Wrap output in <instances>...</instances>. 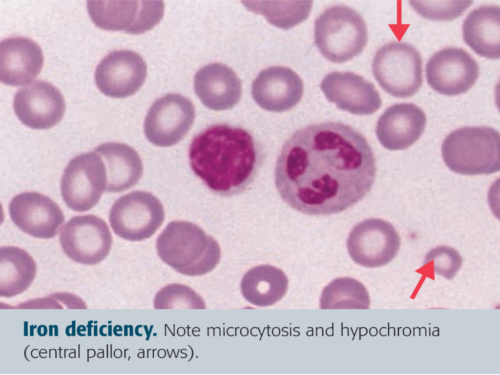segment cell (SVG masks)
I'll list each match as a JSON object with an SVG mask.
<instances>
[{
  "mask_svg": "<svg viewBox=\"0 0 500 375\" xmlns=\"http://www.w3.org/2000/svg\"><path fill=\"white\" fill-rule=\"evenodd\" d=\"M376 173L367 139L348 125H306L285 142L277 160L275 184L282 200L308 215L344 211L368 193Z\"/></svg>",
  "mask_w": 500,
  "mask_h": 375,
  "instance_id": "cell-1",
  "label": "cell"
},
{
  "mask_svg": "<svg viewBox=\"0 0 500 375\" xmlns=\"http://www.w3.org/2000/svg\"><path fill=\"white\" fill-rule=\"evenodd\" d=\"M188 158L195 174L211 191L223 196L244 191L262 160L260 147L251 133L226 124L209 125L196 135Z\"/></svg>",
  "mask_w": 500,
  "mask_h": 375,
  "instance_id": "cell-2",
  "label": "cell"
},
{
  "mask_svg": "<svg viewBox=\"0 0 500 375\" xmlns=\"http://www.w3.org/2000/svg\"><path fill=\"white\" fill-rule=\"evenodd\" d=\"M160 258L177 272L199 276L213 270L221 258L217 241L190 222H170L156 240Z\"/></svg>",
  "mask_w": 500,
  "mask_h": 375,
  "instance_id": "cell-3",
  "label": "cell"
},
{
  "mask_svg": "<svg viewBox=\"0 0 500 375\" xmlns=\"http://www.w3.org/2000/svg\"><path fill=\"white\" fill-rule=\"evenodd\" d=\"M500 135L489 126H464L450 133L441 147L443 160L455 173L488 175L500 169Z\"/></svg>",
  "mask_w": 500,
  "mask_h": 375,
  "instance_id": "cell-4",
  "label": "cell"
},
{
  "mask_svg": "<svg viewBox=\"0 0 500 375\" xmlns=\"http://www.w3.org/2000/svg\"><path fill=\"white\" fill-rule=\"evenodd\" d=\"M368 40L364 19L348 6L330 7L315 21V44L321 54L331 62L342 63L358 56Z\"/></svg>",
  "mask_w": 500,
  "mask_h": 375,
  "instance_id": "cell-5",
  "label": "cell"
},
{
  "mask_svg": "<svg viewBox=\"0 0 500 375\" xmlns=\"http://www.w3.org/2000/svg\"><path fill=\"white\" fill-rule=\"evenodd\" d=\"M422 61L419 51L412 44L393 42L376 52L373 72L379 85L397 98L415 95L423 83Z\"/></svg>",
  "mask_w": 500,
  "mask_h": 375,
  "instance_id": "cell-6",
  "label": "cell"
},
{
  "mask_svg": "<svg viewBox=\"0 0 500 375\" xmlns=\"http://www.w3.org/2000/svg\"><path fill=\"white\" fill-rule=\"evenodd\" d=\"M165 219L160 200L152 193L135 190L121 196L113 204L109 221L114 232L130 241L151 237Z\"/></svg>",
  "mask_w": 500,
  "mask_h": 375,
  "instance_id": "cell-7",
  "label": "cell"
},
{
  "mask_svg": "<svg viewBox=\"0 0 500 375\" xmlns=\"http://www.w3.org/2000/svg\"><path fill=\"white\" fill-rule=\"evenodd\" d=\"M87 10L102 29L140 34L161 21L165 4L163 0H88Z\"/></svg>",
  "mask_w": 500,
  "mask_h": 375,
  "instance_id": "cell-8",
  "label": "cell"
},
{
  "mask_svg": "<svg viewBox=\"0 0 500 375\" xmlns=\"http://www.w3.org/2000/svg\"><path fill=\"white\" fill-rule=\"evenodd\" d=\"M105 167L94 150L71 159L61 181V194L71 209L83 212L95 207L105 192Z\"/></svg>",
  "mask_w": 500,
  "mask_h": 375,
  "instance_id": "cell-9",
  "label": "cell"
},
{
  "mask_svg": "<svg viewBox=\"0 0 500 375\" xmlns=\"http://www.w3.org/2000/svg\"><path fill=\"white\" fill-rule=\"evenodd\" d=\"M195 118V108L188 98L170 93L157 99L149 109L144 121L148 141L160 147L180 142L188 134Z\"/></svg>",
  "mask_w": 500,
  "mask_h": 375,
  "instance_id": "cell-10",
  "label": "cell"
},
{
  "mask_svg": "<svg viewBox=\"0 0 500 375\" xmlns=\"http://www.w3.org/2000/svg\"><path fill=\"white\" fill-rule=\"evenodd\" d=\"M59 240L65 254L76 262L93 265L109 254L112 236L107 224L92 214L73 217L61 229Z\"/></svg>",
  "mask_w": 500,
  "mask_h": 375,
  "instance_id": "cell-11",
  "label": "cell"
},
{
  "mask_svg": "<svg viewBox=\"0 0 500 375\" xmlns=\"http://www.w3.org/2000/svg\"><path fill=\"white\" fill-rule=\"evenodd\" d=\"M352 259L367 268H377L391 262L400 247L399 235L389 222L379 218L364 220L353 228L347 241Z\"/></svg>",
  "mask_w": 500,
  "mask_h": 375,
  "instance_id": "cell-12",
  "label": "cell"
},
{
  "mask_svg": "<svg viewBox=\"0 0 500 375\" xmlns=\"http://www.w3.org/2000/svg\"><path fill=\"white\" fill-rule=\"evenodd\" d=\"M425 72L428 85L447 96L467 92L479 76V66L461 48L446 47L436 52L428 61Z\"/></svg>",
  "mask_w": 500,
  "mask_h": 375,
  "instance_id": "cell-13",
  "label": "cell"
},
{
  "mask_svg": "<svg viewBox=\"0 0 500 375\" xmlns=\"http://www.w3.org/2000/svg\"><path fill=\"white\" fill-rule=\"evenodd\" d=\"M13 109L25 126L34 129H46L62 120L65 102L57 87L48 82L38 80L16 92Z\"/></svg>",
  "mask_w": 500,
  "mask_h": 375,
  "instance_id": "cell-14",
  "label": "cell"
},
{
  "mask_svg": "<svg viewBox=\"0 0 500 375\" xmlns=\"http://www.w3.org/2000/svg\"><path fill=\"white\" fill-rule=\"evenodd\" d=\"M147 65L137 53L127 50H114L98 64L95 82L106 96L123 99L136 93L145 83Z\"/></svg>",
  "mask_w": 500,
  "mask_h": 375,
  "instance_id": "cell-15",
  "label": "cell"
},
{
  "mask_svg": "<svg viewBox=\"0 0 500 375\" xmlns=\"http://www.w3.org/2000/svg\"><path fill=\"white\" fill-rule=\"evenodd\" d=\"M8 209L14 224L36 238L54 237L65 219L62 210L54 201L37 192L17 194L10 201Z\"/></svg>",
  "mask_w": 500,
  "mask_h": 375,
  "instance_id": "cell-16",
  "label": "cell"
},
{
  "mask_svg": "<svg viewBox=\"0 0 500 375\" xmlns=\"http://www.w3.org/2000/svg\"><path fill=\"white\" fill-rule=\"evenodd\" d=\"M320 88L329 102L352 114L370 115L381 106V97L374 85L352 72L328 74L321 81Z\"/></svg>",
  "mask_w": 500,
  "mask_h": 375,
  "instance_id": "cell-17",
  "label": "cell"
},
{
  "mask_svg": "<svg viewBox=\"0 0 500 375\" xmlns=\"http://www.w3.org/2000/svg\"><path fill=\"white\" fill-rule=\"evenodd\" d=\"M304 83L289 67L274 66L261 71L254 80L251 95L264 110L281 112L291 109L301 100Z\"/></svg>",
  "mask_w": 500,
  "mask_h": 375,
  "instance_id": "cell-18",
  "label": "cell"
},
{
  "mask_svg": "<svg viewBox=\"0 0 500 375\" xmlns=\"http://www.w3.org/2000/svg\"><path fill=\"white\" fill-rule=\"evenodd\" d=\"M426 121L424 112L416 104H396L387 108L379 118L375 131L385 148L404 150L419 139Z\"/></svg>",
  "mask_w": 500,
  "mask_h": 375,
  "instance_id": "cell-19",
  "label": "cell"
},
{
  "mask_svg": "<svg viewBox=\"0 0 500 375\" xmlns=\"http://www.w3.org/2000/svg\"><path fill=\"white\" fill-rule=\"evenodd\" d=\"M43 55L40 45L21 36L5 38L0 43V81L20 86L35 79L42 68Z\"/></svg>",
  "mask_w": 500,
  "mask_h": 375,
  "instance_id": "cell-20",
  "label": "cell"
},
{
  "mask_svg": "<svg viewBox=\"0 0 500 375\" xmlns=\"http://www.w3.org/2000/svg\"><path fill=\"white\" fill-rule=\"evenodd\" d=\"M195 94L209 109L221 111L233 108L240 100L242 83L234 71L220 63H211L195 74Z\"/></svg>",
  "mask_w": 500,
  "mask_h": 375,
  "instance_id": "cell-21",
  "label": "cell"
},
{
  "mask_svg": "<svg viewBox=\"0 0 500 375\" xmlns=\"http://www.w3.org/2000/svg\"><path fill=\"white\" fill-rule=\"evenodd\" d=\"M106 173L105 192H120L134 186L143 172L142 160L130 146L122 143L108 142L97 146Z\"/></svg>",
  "mask_w": 500,
  "mask_h": 375,
  "instance_id": "cell-22",
  "label": "cell"
},
{
  "mask_svg": "<svg viewBox=\"0 0 500 375\" xmlns=\"http://www.w3.org/2000/svg\"><path fill=\"white\" fill-rule=\"evenodd\" d=\"M465 43L477 54L489 59L500 57V8L482 5L470 12L462 24Z\"/></svg>",
  "mask_w": 500,
  "mask_h": 375,
  "instance_id": "cell-23",
  "label": "cell"
},
{
  "mask_svg": "<svg viewBox=\"0 0 500 375\" xmlns=\"http://www.w3.org/2000/svg\"><path fill=\"white\" fill-rule=\"evenodd\" d=\"M288 285V277L281 269L269 265H261L246 272L241 280L240 289L243 297L249 302L258 307H267L283 298Z\"/></svg>",
  "mask_w": 500,
  "mask_h": 375,
  "instance_id": "cell-24",
  "label": "cell"
},
{
  "mask_svg": "<svg viewBox=\"0 0 500 375\" xmlns=\"http://www.w3.org/2000/svg\"><path fill=\"white\" fill-rule=\"evenodd\" d=\"M37 266L24 250L13 246L0 249V296L10 298L25 291L32 283Z\"/></svg>",
  "mask_w": 500,
  "mask_h": 375,
  "instance_id": "cell-25",
  "label": "cell"
},
{
  "mask_svg": "<svg viewBox=\"0 0 500 375\" xmlns=\"http://www.w3.org/2000/svg\"><path fill=\"white\" fill-rule=\"evenodd\" d=\"M246 8L263 15L271 24L288 29L306 20L312 6V0L242 1Z\"/></svg>",
  "mask_w": 500,
  "mask_h": 375,
  "instance_id": "cell-26",
  "label": "cell"
},
{
  "mask_svg": "<svg viewBox=\"0 0 500 375\" xmlns=\"http://www.w3.org/2000/svg\"><path fill=\"white\" fill-rule=\"evenodd\" d=\"M370 298L365 286L358 280L348 277L336 278L326 287L320 298V308H370Z\"/></svg>",
  "mask_w": 500,
  "mask_h": 375,
  "instance_id": "cell-27",
  "label": "cell"
},
{
  "mask_svg": "<svg viewBox=\"0 0 500 375\" xmlns=\"http://www.w3.org/2000/svg\"><path fill=\"white\" fill-rule=\"evenodd\" d=\"M153 308L156 309H206L198 293L186 285L172 283L161 288L155 295Z\"/></svg>",
  "mask_w": 500,
  "mask_h": 375,
  "instance_id": "cell-28",
  "label": "cell"
},
{
  "mask_svg": "<svg viewBox=\"0 0 500 375\" xmlns=\"http://www.w3.org/2000/svg\"><path fill=\"white\" fill-rule=\"evenodd\" d=\"M410 5L422 17L431 20L450 21L462 15L471 0H410Z\"/></svg>",
  "mask_w": 500,
  "mask_h": 375,
  "instance_id": "cell-29",
  "label": "cell"
},
{
  "mask_svg": "<svg viewBox=\"0 0 500 375\" xmlns=\"http://www.w3.org/2000/svg\"><path fill=\"white\" fill-rule=\"evenodd\" d=\"M462 263V257L455 249L440 246L427 253L423 266L432 270L434 273L450 280L455 276Z\"/></svg>",
  "mask_w": 500,
  "mask_h": 375,
  "instance_id": "cell-30",
  "label": "cell"
}]
</instances>
